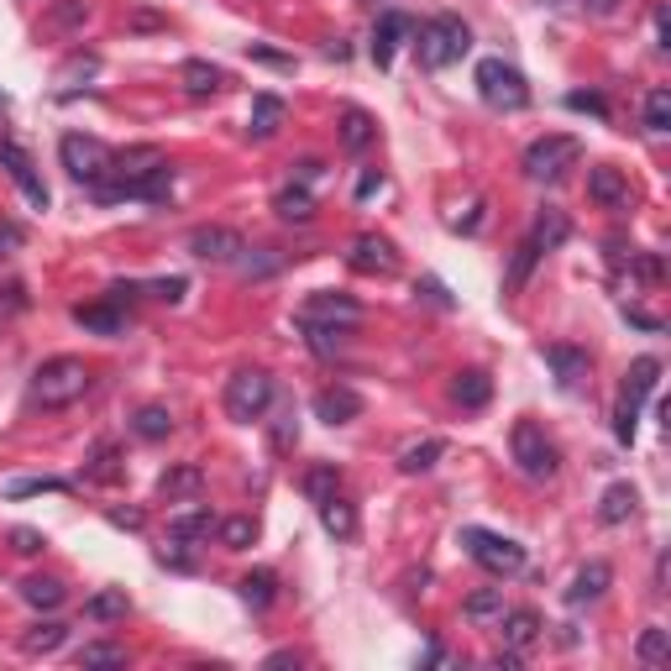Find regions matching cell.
I'll return each instance as SVG.
<instances>
[{"label":"cell","instance_id":"cell-55","mask_svg":"<svg viewBox=\"0 0 671 671\" xmlns=\"http://www.w3.org/2000/svg\"><path fill=\"white\" fill-rule=\"evenodd\" d=\"M372 190H383V174H362V184H357V195L368 199V195H372Z\"/></svg>","mask_w":671,"mask_h":671},{"label":"cell","instance_id":"cell-4","mask_svg":"<svg viewBox=\"0 0 671 671\" xmlns=\"http://www.w3.org/2000/svg\"><path fill=\"white\" fill-rule=\"evenodd\" d=\"M656 378H661V362H656V357L629 362L625 389H619V410H614V435H619L625 446H635V431H640V404L656 393Z\"/></svg>","mask_w":671,"mask_h":671},{"label":"cell","instance_id":"cell-39","mask_svg":"<svg viewBox=\"0 0 671 671\" xmlns=\"http://www.w3.org/2000/svg\"><path fill=\"white\" fill-rule=\"evenodd\" d=\"M304 325V336H310V347L321 351V357H336L342 351V336L347 331H336V325H315V321H300Z\"/></svg>","mask_w":671,"mask_h":671},{"label":"cell","instance_id":"cell-54","mask_svg":"<svg viewBox=\"0 0 671 671\" xmlns=\"http://www.w3.org/2000/svg\"><path fill=\"white\" fill-rule=\"evenodd\" d=\"M268 667H300V656H294V650H273V656H268Z\"/></svg>","mask_w":671,"mask_h":671},{"label":"cell","instance_id":"cell-48","mask_svg":"<svg viewBox=\"0 0 671 671\" xmlns=\"http://www.w3.org/2000/svg\"><path fill=\"white\" fill-rule=\"evenodd\" d=\"M566 106L572 110H587V116H604V95H583V89H577V95H566Z\"/></svg>","mask_w":671,"mask_h":671},{"label":"cell","instance_id":"cell-35","mask_svg":"<svg viewBox=\"0 0 671 671\" xmlns=\"http://www.w3.org/2000/svg\"><path fill=\"white\" fill-rule=\"evenodd\" d=\"M127 587H110V593H95L85 604V614L89 619H127Z\"/></svg>","mask_w":671,"mask_h":671},{"label":"cell","instance_id":"cell-5","mask_svg":"<svg viewBox=\"0 0 671 671\" xmlns=\"http://www.w3.org/2000/svg\"><path fill=\"white\" fill-rule=\"evenodd\" d=\"M220 404H226V420H237V425H252L262 420V410L273 404V378L262 368H241L226 378V393H220Z\"/></svg>","mask_w":671,"mask_h":671},{"label":"cell","instance_id":"cell-18","mask_svg":"<svg viewBox=\"0 0 671 671\" xmlns=\"http://www.w3.org/2000/svg\"><path fill=\"white\" fill-rule=\"evenodd\" d=\"M498 635H504V646H509V650H530L535 640H541V614H530V608H515V614H504Z\"/></svg>","mask_w":671,"mask_h":671},{"label":"cell","instance_id":"cell-29","mask_svg":"<svg viewBox=\"0 0 671 671\" xmlns=\"http://www.w3.org/2000/svg\"><path fill=\"white\" fill-rule=\"evenodd\" d=\"M441 456H446V441H414V446H404V452H399V467H404V473H431L435 462H441Z\"/></svg>","mask_w":671,"mask_h":671},{"label":"cell","instance_id":"cell-20","mask_svg":"<svg viewBox=\"0 0 671 671\" xmlns=\"http://www.w3.org/2000/svg\"><path fill=\"white\" fill-rule=\"evenodd\" d=\"M279 127H283V100H279V95H258V100H252V110H247V137L268 142Z\"/></svg>","mask_w":671,"mask_h":671},{"label":"cell","instance_id":"cell-25","mask_svg":"<svg viewBox=\"0 0 671 671\" xmlns=\"http://www.w3.org/2000/svg\"><path fill=\"white\" fill-rule=\"evenodd\" d=\"M184 89L190 95H216V89H226V68L205 64V58H190L184 64Z\"/></svg>","mask_w":671,"mask_h":671},{"label":"cell","instance_id":"cell-21","mask_svg":"<svg viewBox=\"0 0 671 671\" xmlns=\"http://www.w3.org/2000/svg\"><path fill=\"white\" fill-rule=\"evenodd\" d=\"M74 321L85 325V331H95V336H121V331H127V315H121L116 304H79Z\"/></svg>","mask_w":671,"mask_h":671},{"label":"cell","instance_id":"cell-26","mask_svg":"<svg viewBox=\"0 0 671 671\" xmlns=\"http://www.w3.org/2000/svg\"><path fill=\"white\" fill-rule=\"evenodd\" d=\"M635 504H640L635 488H629V483H614V488L604 494V504H598V520H604V524H625L629 515H635Z\"/></svg>","mask_w":671,"mask_h":671},{"label":"cell","instance_id":"cell-38","mask_svg":"<svg viewBox=\"0 0 671 671\" xmlns=\"http://www.w3.org/2000/svg\"><path fill=\"white\" fill-rule=\"evenodd\" d=\"M273 210H279L283 220H300L304 226V220L315 216V199H310V190H283V195L273 199Z\"/></svg>","mask_w":671,"mask_h":671},{"label":"cell","instance_id":"cell-42","mask_svg":"<svg viewBox=\"0 0 671 671\" xmlns=\"http://www.w3.org/2000/svg\"><path fill=\"white\" fill-rule=\"evenodd\" d=\"M667 650H671V640H667V629L661 625H650L646 635H640V661H646V667H661Z\"/></svg>","mask_w":671,"mask_h":671},{"label":"cell","instance_id":"cell-1","mask_svg":"<svg viewBox=\"0 0 671 671\" xmlns=\"http://www.w3.org/2000/svg\"><path fill=\"white\" fill-rule=\"evenodd\" d=\"M89 383H95V372L79 362V357H53L43 368L32 372V404H43V410H68L74 399H85Z\"/></svg>","mask_w":671,"mask_h":671},{"label":"cell","instance_id":"cell-43","mask_svg":"<svg viewBox=\"0 0 671 671\" xmlns=\"http://www.w3.org/2000/svg\"><path fill=\"white\" fill-rule=\"evenodd\" d=\"M498 614H504V593L498 587H483V593L467 598V619H498Z\"/></svg>","mask_w":671,"mask_h":671},{"label":"cell","instance_id":"cell-51","mask_svg":"<svg viewBox=\"0 0 671 671\" xmlns=\"http://www.w3.org/2000/svg\"><path fill=\"white\" fill-rule=\"evenodd\" d=\"M11 247H22V226L0 220V252H11Z\"/></svg>","mask_w":671,"mask_h":671},{"label":"cell","instance_id":"cell-13","mask_svg":"<svg viewBox=\"0 0 671 671\" xmlns=\"http://www.w3.org/2000/svg\"><path fill=\"white\" fill-rule=\"evenodd\" d=\"M347 262H351V273H393V268H399V252H393V241H383V237H357Z\"/></svg>","mask_w":671,"mask_h":671},{"label":"cell","instance_id":"cell-27","mask_svg":"<svg viewBox=\"0 0 671 671\" xmlns=\"http://www.w3.org/2000/svg\"><path fill=\"white\" fill-rule=\"evenodd\" d=\"M372 131H378V127H372L368 110H357V106L342 110V148H347V152H362V148H368Z\"/></svg>","mask_w":671,"mask_h":671},{"label":"cell","instance_id":"cell-16","mask_svg":"<svg viewBox=\"0 0 671 671\" xmlns=\"http://www.w3.org/2000/svg\"><path fill=\"white\" fill-rule=\"evenodd\" d=\"M587 195L598 199V205H608V210H625L629 205V184L619 169H608V163H598L593 174H587Z\"/></svg>","mask_w":671,"mask_h":671},{"label":"cell","instance_id":"cell-8","mask_svg":"<svg viewBox=\"0 0 671 671\" xmlns=\"http://www.w3.org/2000/svg\"><path fill=\"white\" fill-rule=\"evenodd\" d=\"M577 158H583L577 137H541V142L524 148V174L535 178V184H556L566 169H577Z\"/></svg>","mask_w":671,"mask_h":671},{"label":"cell","instance_id":"cell-6","mask_svg":"<svg viewBox=\"0 0 671 671\" xmlns=\"http://www.w3.org/2000/svg\"><path fill=\"white\" fill-rule=\"evenodd\" d=\"M462 545H467V556H473L483 572H494V577H515L524 566V545L509 541V535H494V530L467 524V530H462Z\"/></svg>","mask_w":671,"mask_h":671},{"label":"cell","instance_id":"cell-3","mask_svg":"<svg viewBox=\"0 0 671 671\" xmlns=\"http://www.w3.org/2000/svg\"><path fill=\"white\" fill-rule=\"evenodd\" d=\"M467 47H473V32H467L462 17H435V22L414 26V53H420L425 68L456 64V58H467Z\"/></svg>","mask_w":671,"mask_h":671},{"label":"cell","instance_id":"cell-2","mask_svg":"<svg viewBox=\"0 0 671 671\" xmlns=\"http://www.w3.org/2000/svg\"><path fill=\"white\" fill-rule=\"evenodd\" d=\"M58 158H64L68 178H79L89 184L95 195H106L110 184H116V152L100 142V137H85V131H68L64 142H58Z\"/></svg>","mask_w":671,"mask_h":671},{"label":"cell","instance_id":"cell-15","mask_svg":"<svg viewBox=\"0 0 671 671\" xmlns=\"http://www.w3.org/2000/svg\"><path fill=\"white\" fill-rule=\"evenodd\" d=\"M414 22L404 17V11H389L383 22H378V32H372V64L389 68L393 64V47H399V37H410Z\"/></svg>","mask_w":671,"mask_h":671},{"label":"cell","instance_id":"cell-45","mask_svg":"<svg viewBox=\"0 0 671 671\" xmlns=\"http://www.w3.org/2000/svg\"><path fill=\"white\" fill-rule=\"evenodd\" d=\"M304 494L315 498V504H325V498L336 494V467H315V473L304 477Z\"/></svg>","mask_w":671,"mask_h":671},{"label":"cell","instance_id":"cell-24","mask_svg":"<svg viewBox=\"0 0 671 671\" xmlns=\"http://www.w3.org/2000/svg\"><path fill=\"white\" fill-rule=\"evenodd\" d=\"M216 515H210V509H190V515H174V520H169V535H174V541H205V535H216Z\"/></svg>","mask_w":671,"mask_h":671},{"label":"cell","instance_id":"cell-53","mask_svg":"<svg viewBox=\"0 0 671 671\" xmlns=\"http://www.w3.org/2000/svg\"><path fill=\"white\" fill-rule=\"evenodd\" d=\"M110 524H127V530H137V524H142V515H137V509H116V515H110Z\"/></svg>","mask_w":671,"mask_h":671},{"label":"cell","instance_id":"cell-46","mask_svg":"<svg viewBox=\"0 0 671 671\" xmlns=\"http://www.w3.org/2000/svg\"><path fill=\"white\" fill-rule=\"evenodd\" d=\"M26 494H68L64 477H26V483H11V498H26Z\"/></svg>","mask_w":671,"mask_h":671},{"label":"cell","instance_id":"cell-56","mask_svg":"<svg viewBox=\"0 0 671 671\" xmlns=\"http://www.w3.org/2000/svg\"><path fill=\"white\" fill-rule=\"evenodd\" d=\"M593 11H614V0H593Z\"/></svg>","mask_w":671,"mask_h":671},{"label":"cell","instance_id":"cell-19","mask_svg":"<svg viewBox=\"0 0 671 671\" xmlns=\"http://www.w3.org/2000/svg\"><path fill=\"white\" fill-rule=\"evenodd\" d=\"M452 399L462 404V410H483L488 399H494V378L483 368H467V372H456V383H452Z\"/></svg>","mask_w":671,"mask_h":671},{"label":"cell","instance_id":"cell-37","mask_svg":"<svg viewBox=\"0 0 671 671\" xmlns=\"http://www.w3.org/2000/svg\"><path fill=\"white\" fill-rule=\"evenodd\" d=\"M64 640H68L64 625H37L32 635H22V650H26V656H53Z\"/></svg>","mask_w":671,"mask_h":671},{"label":"cell","instance_id":"cell-47","mask_svg":"<svg viewBox=\"0 0 671 671\" xmlns=\"http://www.w3.org/2000/svg\"><path fill=\"white\" fill-rule=\"evenodd\" d=\"M11 545H17L22 556H37V551L47 545V535H43V530H26V524H22V530H11Z\"/></svg>","mask_w":671,"mask_h":671},{"label":"cell","instance_id":"cell-28","mask_svg":"<svg viewBox=\"0 0 671 671\" xmlns=\"http://www.w3.org/2000/svg\"><path fill=\"white\" fill-rule=\"evenodd\" d=\"M535 262H541V247H535V241L524 237L520 247H515V262H509V273H504V289H509V294H520L524 279L535 273Z\"/></svg>","mask_w":671,"mask_h":671},{"label":"cell","instance_id":"cell-9","mask_svg":"<svg viewBox=\"0 0 671 671\" xmlns=\"http://www.w3.org/2000/svg\"><path fill=\"white\" fill-rule=\"evenodd\" d=\"M509 452H515V462H520L524 477H535V483L556 477V446L545 441V431L535 425V420H515V431H509Z\"/></svg>","mask_w":671,"mask_h":671},{"label":"cell","instance_id":"cell-41","mask_svg":"<svg viewBox=\"0 0 671 671\" xmlns=\"http://www.w3.org/2000/svg\"><path fill=\"white\" fill-rule=\"evenodd\" d=\"M646 127L671 131V89H650L646 95Z\"/></svg>","mask_w":671,"mask_h":671},{"label":"cell","instance_id":"cell-30","mask_svg":"<svg viewBox=\"0 0 671 671\" xmlns=\"http://www.w3.org/2000/svg\"><path fill=\"white\" fill-rule=\"evenodd\" d=\"M566 237H572V226H566L562 210H541V216H535V231H530V241H535L541 252H551V247H562Z\"/></svg>","mask_w":671,"mask_h":671},{"label":"cell","instance_id":"cell-44","mask_svg":"<svg viewBox=\"0 0 671 671\" xmlns=\"http://www.w3.org/2000/svg\"><path fill=\"white\" fill-rule=\"evenodd\" d=\"M79 667H127V650L121 646H85L79 650Z\"/></svg>","mask_w":671,"mask_h":671},{"label":"cell","instance_id":"cell-52","mask_svg":"<svg viewBox=\"0 0 671 671\" xmlns=\"http://www.w3.org/2000/svg\"><path fill=\"white\" fill-rule=\"evenodd\" d=\"M420 289H425V294H431V300L441 304V310H452V294H446V289H441V283H435V279H425V283H420Z\"/></svg>","mask_w":671,"mask_h":671},{"label":"cell","instance_id":"cell-11","mask_svg":"<svg viewBox=\"0 0 671 671\" xmlns=\"http://www.w3.org/2000/svg\"><path fill=\"white\" fill-rule=\"evenodd\" d=\"M300 321L351 331V325L362 321V310H357V300H347V294H310V300H304V310H300Z\"/></svg>","mask_w":671,"mask_h":671},{"label":"cell","instance_id":"cell-23","mask_svg":"<svg viewBox=\"0 0 671 671\" xmlns=\"http://www.w3.org/2000/svg\"><path fill=\"white\" fill-rule=\"evenodd\" d=\"M321 524L325 530H331V535H336V541H351V535H357V509H351L347 498H325L321 504Z\"/></svg>","mask_w":671,"mask_h":671},{"label":"cell","instance_id":"cell-32","mask_svg":"<svg viewBox=\"0 0 671 671\" xmlns=\"http://www.w3.org/2000/svg\"><path fill=\"white\" fill-rule=\"evenodd\" d=\"M237 587H241V598H247L252 608H268L273 598H279V577H273V572H247Z\"/></svg>","mask_w":671,"mask_h":671},{"label":"cell","instance_id":"cell-10","mask_svg":"<svg viewBox=\"0 0 671 671\" xmlns=\"http://www.w3.org/2000/svg\"><path fill=\"white\" fill-rule=\"evenodd\" d=\"M0 169L17 178V190H22L37 210H47V184H43V174H37V163H32V152L26 148H17L11 137H0Z\"/></svg>","mask_w":671,"mask_h":671},{"label":"cell","instance_id":"cell-50","mask_svg":"<svg viewBox=\"0 0 671 671\" xmlns=\"http://www.w3.org/2000/svg\"><path fill=\"white\" fill-rule=\"evenodd\" d=\"M85 17H89V6H85V0H68L64 11H58V22H64V26H74V22H85Z\"/></svg>","mask_w":671,"mask_h":671},{"label":"cell","instance_id":"cell-34","mask_svg":"<svg viewBox=\"0 0 671 671\" xmlns=\"http://www.w3.org/2000/svg\"><path fill=\"white\" fill-rule=\"evenodd\" d=\"M121 452L116 446H95V456H89V467H85V477L89 483H121Z\"/></svg>","mask_w":671,"mask_h":671},{"label":"cell","instance_id":"cell-7","mask_svg":"<svg viewBox=\"0 0 671 671\" xmlns=\"http://www.w3.org/2000/svg\"><path fill=\"white\" fill-rule=\"evenodd\" d=\"M477 95H483L494 110H524L530 106L524 74L515 64H504V58H483V64H477Z\"/></svg>","mask_w":671,"mask_h":671},{"label":"cell","instance_id":"cell-31","mask_svg":"<svg viewBox=\"0 0 671 671\" xmlns=\"http://www.w3.org/2000/svg\"><path fill=\"white\" fill-rule=\"evenodd\" d=\"M22 598H26L32 608H58V604L68 598V587L58 583V577H26V583H22Z\"/></svg>","mask_w":671,"mask_h":671},{"label":"cell","instance_id":"cell-33","mask_svg":"<svg viewBox=\"0 0 671 671\" xmlns=\"http://www.w3.org/2000/svg\"><path fill=\"white\" fill-rule=\"evenodd\" d=\"M131 431L142 435V441H163V435L174 431V414L163 410V404H148V410H137V420H131Z\"/></svg>","mask_w":671,"mask_h":671},{"label":"cell","instance_id":"cell-36","mask_svg":"<svg viewBox=\"0 0 671 671\" xmlns=\"http://www.w3.org/2000/svg\"><path fill=\"white\" fill-rule=\"evenodd\" d=\"M199 467H174V473H163L158 477V494L163 498H184V494H199Z\"/></svg>","mask_w":671,"mask_h":671},{"label":"cell","instance_id":"cell-40","mask_svg":"<svg viewBox=\"0 0 671 671\" xmlns=\"http://www.w3.org/2000/svg\"><path fill=\"white\" fill-rule=\"evenodd\" d=\"M216 535H220L226 545H231V551H241V545H252V541H258V520H247V515H237V520L216 524Z\"/></svg>","mask_w":671,"mask_h":671},{"label":"cell","instance_id":"cell-49","mask_svg":"<svg viewBox=\"0 0 671 671\" xmlns=\"http://www.w3.org/2000/svg\"><path fill=\"white\" fill-rule=\"evenodd\" d=\"M152 294H158V300H169V304H178V300H184V279H158V283H152Z\"/></svg>","mask_w":671,"mask_h":671},{"label":"cell","instance_id":"cell-22","mask_svg":"<svg viewBox=\"0 0 671 671\" xmlns=\"http://www.w3.org/2000/svg\"><path fill=\"white\" fill-rule=\"evenodd\" d=\"M614 583V572H608L604 562H593L577 572V583L566 587V604H593V598H604V587Z\"/></svg>","mask_w":671,"mask_h":671},{"label":"cell","instance_id":"cell-57","mask_svg":"<svg viewBox=\"0 0 671 671\" xmlns=\"http://www.w3.org/2000/svg\"><path fill=\"white\" fill-rule=\"evenodd\" d=\"M541 6H556V0H541Z\"/></svg>","mask_w":671,"mask_h":671},{"label":"cell","instance_id":"cell-17","mask_svg":"<svg viewBox=\"0 0 671 671\" xmlns=\"http://www.w3.org/2000/svg\"><path fill=\"white\" fill-rule=\"evenodd\" d=\"M545 362L556 372V389H566V393L587 378V351H577V347H545Z\"/></svg>","mask_w":671,"mask_h":671},{"label":"cell","instance_id":"cell-12","mask_svg":"<svg viewBox=\"0 0 671 671\" xmlns=\"http://www.w3.org/2000/svg\"><path fill=\"white\" fill-rule=\"evenodd\" d=\"M190 252L199 262H237L247 252V241L231 231V226H199L195 237H190Z\"/></svg>","mask_w":671,"mask_h":671},{"label":"cell","instance_id":"cell-14","mask_svg":"<svg viewBox=\"0 0 671 671\" xmlns=\"http://www.w3.org/2000/svg\"><path fill=\"white\" fill-rule=\"evenodd\" d=\"M315 414H321L325 425H347L362 414V393L347 389V383H331V389L315 393Z\"/></svg>","mask_w":671,"mask_h":671}]
</instances>
